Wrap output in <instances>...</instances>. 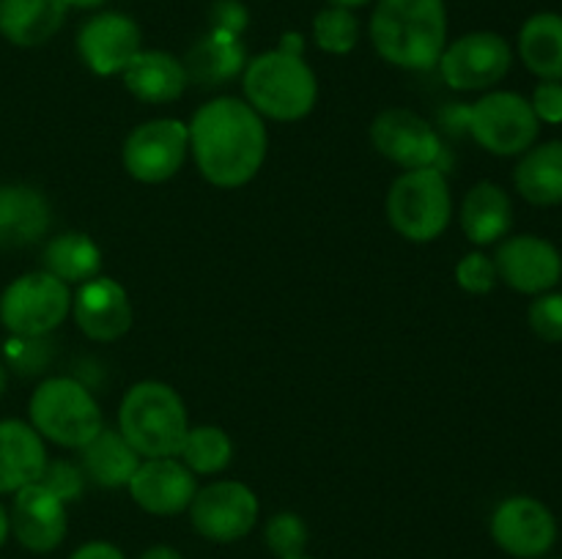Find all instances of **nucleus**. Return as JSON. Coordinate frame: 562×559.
Returning a JSON list of instances; mask_svg holds the SVG:
<instances>
[{"label": "nucleus", "mask_w": 562, "mask_h": 559, "mask_svg": "<svg viewBox=\"0 0 562 559\" xmlns=\"http://www.w3.org/2000/svg\"><path fill=\"white\" fill-rule=\"evenodd\" d=\"M190 151L203 179L223 190L252 181L267 159L263 118L236 96H220L192 115Z\"/></svg>", "instance_id": "nucleus-1"}, {"label": "nucleus", "mask_w": 562, "mask_h": 559, "mask_svg": "<svg viewBox=\"0 0 562 559\" xmlns=\"http://www.w3.org/2000/svg\"><path fill=\"white\" fill-rule=\"evenodd\" d=\"M371 42L387 64L412 71L434 69L448 47L445 0H379Z\"/></svg>", "instance_id": "nucleus-2"}, {"label": "nucleus", "mask_w": 562, "mask_h": 559, "mask_svg": "<svg viewBox=\"0 0 562 559\" xmlns=\"http://www.w3.org/2000/svg\"><path fill=\"white\" fill-rule=\"evenodd\" d=\"M190 420L184 400L170 384L137 381L119 406V433L140 458H176Z\"/></svg>", "instance_id": "nucleus-3"}, {"label": "nucleus", "mask_w": 562, "mask_h": 559, "mask_svg": "<svg viewBox=\"0 0 562 559\" xmlns=\"http://www.w3.org/2000/svg\"><path fill=\"white\" fill-rule=\"evenodd\" d=\"M247 104L272 121H300L318 99V82L311 66L294 49H269L245 69Z\"/></svg>", "instance_id": "nucleus-4"}, {"label": "nucleus", "mask_w": 562, "mask_h": 559, "mask_svg": "<svg viewBox=\"0 0 562 559\" xmlns=\"http://www.w3.org/2000/svg\"><path fill=\"white\" fill-rule=\"evenodd\" d=\"M31 425L38 436L69 449H82L102 431V411L86 384L69 376H55L38 384L27 403Z\"/></svg>", "instance_id": "nucleus-5"}, {"label": "nucleus", "mask_w": 562, "mask_h": 559, "mask_svg": "<svg viewBox=\"0 0 562 559\" xmlns=\"http://www.w3.org/2000/svg\"><path fill=\"white\" fill-rule=\"evenodd\" d=\"M453 214L448 179L437 164L406 170L387 192V219L406 241H434L448 230Z\"/></svg>", "instance_id": "nucleus-6"}, {"label": "nucleus", "mask_w": 562, "mask_h": 559, "mask_svg": "<svg viewBox=\"0 0 562 559\" xmlns=\"http://www.w3.org/2000/svg\"><path fill=\"white\" fill-rule=\"evenodd\" d=\"M461 121L477 146L494 157H516L530 151L538 140L541 121L532 113L530 99L514 91H494L461 110Z\"/></svg>", "instance_id": "nucleus-7"}, {"label": "nucleus", "mask_w": 562, "mask_h": 559, "mask_svg": "<svg viewBox=\"0 0 562 559\" xmlns=\"http://www.w3.org/2000/svg\"><path fill=\"white\" fill-rule=\"evenodd\" d=\"M71 310V290L49 272H27L0 296V323L16 338H47Z\"/></svg>", "instance_id": "nucleus-8"}, {"label": "nucleus", "mask_w": 562, "mask_h": 559, "mask_svg": "<svg viewBox=\"0 0 562 559\" xmlns=\"http://www.w3.org/2000/svg\"><path fill=\"white\" fill-rule=\"evenodd\" d=\"M190 153V129L179 118H154L135 126L121 148L124 170L143 184L173 179Z\"/></svg>", "instance_id": "nucleus-9"}, {"label": "nucleus", "mask_w": 562, "mask_h": 559, "mask_svg": "<svg viewBox=\"0 0 562 559\" xmlns=\"http://www.w3.org/2000/svg\"><path fill=\"white\" fill-rule=\"evenodd\" d=\"M510 44L499 33H464L439 58V75L456 91H486L510 71Z\"/></svg>", "instance_id": "nucleus-10"}, {"label": "nucleus", "mask_w": 562, "mask_h": 559, "mask_svg": "<svg viewBox=\"0 0 562 559\" xmlns=\"http://www.w3.org/2000/svg\"><path fill=\"white\" fill-rule=\"evenodd\" d=\"M187 510L198 535L212 543H236L250 535L261 507L250 486L239 480H220L201 488Z\"/></svg>", "instance_id": "nucleus-11"}, {"label": "nucleus", "mask_w": 562, "mask_h": 559, "mask_svg": "<svg viewBox=\"0 0 562 559\" xmlns=\"http://www.w3.org/2000/svg\"><path fill=\"white\" fill-rule=\"evenodd\" d=\"M492 537L510 557L538 559L552 551L558 540V521L552 510L538 499L510 497L494 510Z\"/></svg>", "instance_id": "nucleus-12"}, {"label": "nucleus", "mask_w": 562, "mask_h": 559, "mask_svg": "<svg viewBox=\"0 0 562 559\" xmlns=\"http://www.w3.org/2000/svg\"><path fill=\"white\" fill-rule=\"evenodd\" d=\"M371 142L384 159L406 170L431 168L442 153L434 126L406 107L382 110L371 124Z\"/></svg>", "instance_id": "nucleus-13"}, {"label": "nucleus", "mask_w": 562, "mask_h": 559, "mask_svg": "<svg viewBox=\"0 0 562 559\" xmlns=\"http://www.w3.org/2000/svg\"><path fill=\"white\" fill-rule=\"evenodd\" d=\"M499 280L519 294H547L562 277V255L552 241L541 236H510L494 255Z\"/></svg>", "instance_id": "nucleus-14"}, {"label": "nucleus", "mask_w": 562, "mask_h": 559, "mask_svg": "<svg viewBox=\"0 0 562 559\" xmlns=\"http://www.w3.org/2000/svg\"><path fill=\"white\" fill-rule=\"evenodd\" d=\"M140 27L132 16L119 11H104L91 16L77 33V53L82 64L99 77L121 75L140 53Z\"/></svg>", "instance_id": "nucleus-15"}, {"label": "nucleus", "mask_w": 562, "mask_h": 559, "mask_svg": "<svg viewBox=\"0 0 562 559\" xmlns=\"http://www.w3.org/2000/svg\"><path fill=\"white\" fill-rule=\"evenodd\" d=\"M71 316L86 338L113 343L132 329V301L113 277L97 274L71 296Z\"/></svg>", "instance_id": "nucleus-16"}, {"label": "nucleus", "mask_w": 562, "mask_h": 559, "mask_svg": "<svg viewBox=\"0 0 562 559\" xmlns=\"http://www.w3.org/2000/svg\"><path fill=\"white\" fill-rule=\"evenodd\" d=\"M66 502H60L42 482L20 488L9 513V526L20 546L27 551L47 554L64 543L66 537Z\"/></svg>", "instance_id": "nucleus-17"}, {"label": "nucleus", "mask_w": 562, "mask_h": 559, "mask_svg": "<svg viewBox=\"0 0 562 559\" xmlns=\"http://www.w3.org/2000/svg\"><path fill=\"white\" fill-rule=\"evenodd\" d=\"M137 507L151 515H176L195 499L198 486L192 471L176 458H146L130 480Z\"/></svg>", "instance_id": "nucleus-18"}, {"label": "nucleus", "mask_w": 562, "mask_h": 559, "mask_svg": "<svg viewBox=\"0 0 562 559\" xmlns=\"http://www.w3.org/2000/svg\"><path fill=\"white\" fill-rule=\"evenodd\" d=\"M121 77L126 91L146 104L176 102L190 82L187 66L165 49H140Z\"/></svg>", "instance_id": "nucleus-19"}, {"label": "nucleus", "mask_w": 562, "mask_h": 559, "mask_svg": "<svg viewBox=\"0 0 562 559\" xmlns=\"http://www.w3.org/2000/svg\"><path fill=\"white\" fill-rule=\"evenodd\" d=\"M47 466V449L33 425L0 420V493H16L38 482Z\"/></svg>", "instance_id": "nucleus-20"}, {"label": "nucleus", "mask_w": 562, "mask_h": 559, "mask_svg": "<svg viewBox=\"0 0 562 559\" xmlns=\"http://www.w3.org/2000/svg\"><path fill=\"white\" fill-rule=\"evenodd\" d=\"M53 212L47 197L25 184L0 186V247H27L47 236Z\"/></svg>", "instance_id": "nucleus-21"}, {"label": "nucleus", "mask_w": 562, "mask_h": 559, "mask_svg": "<svg viewBox=\"0 0 562 559\" xmlns=\"http://www.w3.org/2000/svg\"><path fill=\"white\" fill-rule=\"evenodd\" d=\"M66 0H0V36L16 47L47 44L66 20Z\"/></svg>", "instance_id": "nucleus-22"}, {"label": "nucleus", "mask_w": 562, "mask_h": 559, "mask_svg": "<svg viewBox=\"0 0 562 559\" xmlns=\"http://www.w3.org/2000/svg\"><path fill=\"white\" fill-rule=\"evenodd\" d=\"M514 225V203L494 181H481L461 203V228L472 244H494Z\"/></svg>", "instance_id": "nucleus-23"}, {"label": "nucleus", "mask_w": 562, "mask_h": 559, "mask_svg": "<svg viewBox=\"0 0 562 559\" xmlns=\"http://www.w3.org/2000/svg\"><path fill=\"white\" fill-rule=\"evenodd\" d=\"M519 195L532 206H560L562 203V140L525 151L514 170Z\"/></svg>", "instance_id": "nucleus-24"}, {"label": "nucleus", "mask_w": 562, "mask_h": 559, "mask_svg": "<svg viewBox=\"0 0 562 559\" xmlns=\"http://www.w3.org/2000/svg\"><path fill=\"white\" fill-rule=\"evenodd\" d=\"M140 466V455L132 449V444L119 431H102L82 447V471L91 477L97 486L121 488L130 486L132 475Z\"/></svg>", "instance_id": "nucleus-25"}, {"label": "nucleus", "mask_w": 562, "mask_h": 559, "mask_svg": "<svg viewBox=\"0 0 562 559\" xmlns=\"http://www.w3.org/2000/svg\"><path fill=\"white\" fill-rule=\"evenodd\" d=\"M519 55L536 77L562 82V14H532L519 31Z\"/></svg>", "instance_id": "nucleus-26"}, {"label": "nucleus", "mask_w": 562, "mask_h": 559, "mask_svg": "<svg viewBox=\"0 0 562 559\" xmlns=\"http://www.w3.org/2000/svg\"><path fill=\"white\" fill-rule=\"evenodd\" d=\"M102 269V250L97 241L80 230H66V233L49 239L44 247V272L69 283H88Z\"/></svg>", "instance_id": "nucleus-27"}, {"label": "nucleus", "mask_w": 562, "mask_h": 559, "mask_svg": "<svg viewBox=\"0 0 562 559\" xmlns=\"http://www.w3.org/2000/svg\"><path fill=\"white\" fill-rule=\"evenodd\" d=\"M187 60H190V64H184L190 77H198L203 85H212V82L220 85V82L231 80L241 71L245 47H241L239 36H234V33L212 31V36L203 38Z\"/></svg>", "instance_id": "nucleus-28"}, {"label": "nucleus", "mask_w": 562, "mask_h": 559, "mask_svg": "<svg viewBox=\"0 0 562 559\" xmlns=\"http://www.w3.org/2000/svg\"><path fill=\"white\" fill-rule=\"evenodd\" d=\"M179 455L192 475H217L234 458V442L223 427L195 425L187 431Z\"/></svg>", "instance_id": "nucleus-29"}, {"label": "nucleus", "mask_w": 562, "mask_h": 559, "mask_svg": "<svg viewBox=\"0 0 562 559\" xmlns=\"http://www.w3.org/2000/svg\"><path fill=\"white\" fill-rule=\"evenodd\" d=\"M313 38L324 53L346 55L360 42V22L351 14V9L329 5V9L318 11L316 20H313Z\"/></svg>", "instance_id": "nucleus-30"}, {"label": "nucleus", "mask_w": 562, "mask_h": 559, "mask_svg": "<svg viewBox=\"0 0 562 559\" xmlns=\"http://www.w3.org/2000/svg\"><path fill=\"white\" fill-rule=\"evenodd\" d=\"M263 537H267V546L274 557L291 559L305 554L307 526L296 513H278L269 518L267 529H263Z\"/></svg>", "instance_id": "nucleus-31"}, {"label": "nucleus", "mask_w": 562, "mask_h": 559, "mask_svg": "<svg viewBox=\"0 0 562 559\" xmlns=\"http://www.w3.org/2000/svg\"><path fill=\"white\" fill-rule=\"evenodd\" d=\"M527 321L543 343H562V294H554V290L538 294L527 312Z\"/></svg>", "instance_id": "nucleus-32"}, {"label": "nucleus", "mask_w": 562, "mask_h": 559, "mask_svg": "<svg viewBox=\"0 0 562 559\" xmlns=\"http://www.w3.org/2000/svg\"><path fill=\"white\" fill-rule=\"evenodd\" d=\"M499 274L494 266V258L483 255V252H470L456 263V283L467 290V294H488L497 285Z\"/></svg>", "instance_id": "nucleus-33"}, {"label": "nucleus", "mask_w": 562, "mask_h": 559, "mask_svg": "<svg viewBox=\"0 0 562 559\" xmlns=\"http://www.w3.org/2000/svg\"><path fill=\"white\" fill-rule=\"evenodd\" d=\"M49 356H53V345L47 338H16L5 343V362L20 373H38L47 367Z\"/></svg>", "instance_id": "nucleus-34"}, {"label": "nucleus", "mask_w": 562, "mask_h": 559, "mask_svg": "<svg viewBox=\"0 0 562 559\" xmlns=\"http://www.w3.org/2000/svg\"><path fill=\"white\" fill-rule=\"evenodd\" d=\"M38 482H42L44 488H49V491H53L55 497L66 504L75 502V499H80L82 486H86V480H82V471L77 469V466H71L69 460H47V466H44Z\"/></svg>", "instance_id": "nucleus-35"}, {"label": "nucleus", "mask_w": 562, "mask_h": 559, "mask_svg": "<svg viewBox=\"0 0 562 559\" xmlns=\"http://www.w3.org/2000/svg\"><path fill=\"white\" fill-rule=\"evenodd\" d=\"M532 113L543 124H562V82L541 80L532 91Z\"/></svg>", "instance_id": "nucleus-36"}, {"label": "nucleus", "mask_w": 562, "mask_h": 559, "mask_svg": "<svg viewBox=\"0 0 562 559\" xmlns=\"http://www.w3.org/2000/svg\"><path fill=\"white\" fill-rule=\"evenodd\" d=\"M212 20H214V31L239 36L241 27L247 25V11L241 9L239 0H220V3H214L212 9Z\"/></svg>", "instance_id": "nucleus-37"}, {"label": "nucleus", "mask_w": 562, "mask_h": 559, "mask_svg": "<svg viewBox=\"0 0 562 559\" xmlns=\"http://www.w3.org/2000/svg\"><path fill=\"white\" fill-rule=\"evenodd\" d=\"M69 559H126V557L121 554L119 546H113V543L91 540V543H86V546L77 548Z\"/></svg>", "instance_id": "nucleus-38"}, {"label": "nucleus", "mask_w": 562, "mask_h": 559, "mask_svg": "<svg viewBox=\"0 0 562 559\" xmlns=\"http://www.w3.org/2000/svg\"><path fill=\"white\" fill-rule=\"evenodd\" d=\"M140 559H184V557L170 546H154L148 548V551H143Z\"/></svg>", "instance_id": "nucleus-39"}, {"label": "nucleus", "mask_w": 562, "mask_h": 559, "mask_svg": "<svg viewBox=\"0 0 562 559\" xmlns=\"http://www.w3.org/2000/svg\"><path fill=\"white\" fill-rule=\"evenodd\" d=\"M102 3H108V0H66L69 9H99Z\"/></svg>", "instance_id": "nucleus-40"}, {"label": "nucleus", "mask_w": 562, "mask_h": 559, "mask_svg": "<svg viewBox=\"0 0 562 559\" xmlns=\"http://www.w3.org/2000/svg\"><path fill=\"white\" fill-rule=\"evenodd\" d=\"M9 532H11V526H9V513H5V507H3V504H0V546H3V543H5V537H9Z\"/></svg>", "instance_id": "nucleus-41"}, {"label": "nucleus", "mask_w": 562, "mask_h": 559, "mask_svg": "<svg viewBox=\"0 0 562 559\" xmlns=\"http://www.w3.org/2000/svg\"><path fill=\"white\" fill-rule=\"evenodd\" d=\"M333 5H340V9H360V5L371 3V0H329Z\"/></svg>", "instance_id": "nucleus-42"}, {"label": "nucleus", "mask_w": 562, "mask_h": 559, "mask_svg": "<svg viewBox=\"0 0 562 559\" xmlns=\"http://www.w3.org/2000/svg\"><path fill=\"white\" fill-rule=\"evenodd\" d=\"M3 392H5V367L3 362H0V398H3Z\"/></svg>", "instance_id": "nucleus-43"}, {"label": "nucleus", "mask_w": 562, "mask_h": 559, "mask_svg": "<svg viewBox=\"0 0 562 559\" xmlns=\"http://www.w3.org/2000/svg\"><path fill=\"white\" fill-rule=\"evenodd\" d=\"M291 559H311V557H305V554H300V557H291Z\"/></svg>", "instance_id": "nucleus-44"}, {"label": "nucleus", "mask_w": 562, "mask_h": 559, "mask_svg": "<svg viewBox=\"0 0 562 559\" xmlns=\"http://www.w3.org/2000/svg\"><path fill=\"white\" fill-rule=\"evenodd\" d=\"M538 559H558V557H538Z\"/></svg>", "instance_id": "nucleus-45"}]
</instances>
